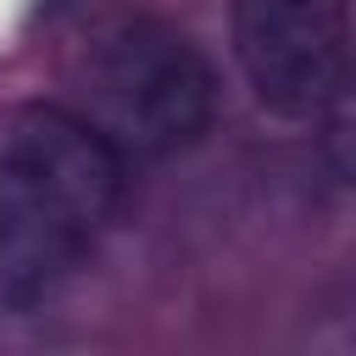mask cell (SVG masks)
Listing matches in <instances>:
<instances>
[{"mask_svg":"<svg viewBox=\"0 0 356 356\" xmlns=\"http://www.w3.org/2000/svg\"><path fill=\"white\" fill-rule=\"evenodd\" d=\"M83 117L122 156H172L195 145L217 111L211 61L189 33L156 17H128L106 28L78 72Z\"/></svg>","mask_w":356,"mask_h":356,"instance_id":"6da1fadb","label":"cell"},{"mask_svg":"<svg viewBox=\"0 0 356 356\" xmlns=\"http://www.w3.org/2000/svg\"><path fill=\"white\" fill-rule=\"evenodd\" d=\"M234 56L256 100L278 117L317 122L350 89V11L345 0H228Z\"/></svg>","mask_w":356,"mask_h":356,"instance_id":"7a4b0ae2","label":"cell"},{"mask_svg":"<svg viewBox=\"0 0 356 356\" xmlns=\"http://www.w3.org/2000/svg\"><path fill=\"white\" fill-rule=\"evenodd\" d=\"M0 161H11L28 184H39L61 217L95 239L117 206H122V178H128V156L72 106H17L0 117Z\"/></svg>","mask_w":356,"mask_h":356,"instance_id":"3957f363","label":"cell"},{"mask_svg":"<svg viewBox=\"0 0 356 356\" xmlns=\"http://www.w3.org/2000/svg\"><path fill=\"white\" fill-rule=\"evenodd\" d=\"M89 250V239L61 217V206L0 161V312L44 300Z\"/></svg>","mask_w":356,"mask_h":356,"instance_id":"277c9868","label":"cell"}]
</instances>
